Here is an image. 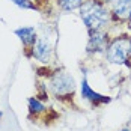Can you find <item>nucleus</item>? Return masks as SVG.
Here are the masks:
<instances>
[{"instance_id": "obj_12", "label": "nucleus", "mask_w": 131, "mask_h": 131, "mask_svg": "<svg viewBox=\"0 0 131 131\" xmlns=\"http://www.w3.org/2000/svg\"><path fill=\"white\" fill-rule=\"evenodd\" d=\"M128 26H130V29H131V15H130V18H128Z\"/></svg>"}, {"instance_id": "obj_4", "label": "nucleus", "mask_w": 131, "mask_h": 131, "mask_svg": "<svg viewBox=\"0 0 131 131\" xmlns=\"http://www.w3.org/2000/svg\"><path fill=\"white\" fill-rule=\"evenodd\" d=\"M105 3H108L110 6V15L113 20H128L131 15V0H107Z\"/></svg>"}, {"instance_id": "obj_14", "label": "nucleus", "mask_w": 131, "mask_h": 131, "mask_svg": "<svg viewBox=\"0 0 131 131\" xmlns=\"http://www.w3.org/2000/svg\"><path fill=\"white\" fill-rule=\"evenodd\" d=\"M121 131H130V130H121Z\"/></svg>"}, {"instance_id": "obj_10", "label": "nucleus", "mask_w": 131, "mask_h": 131, "mask_svg": "<svg viewBox=\"0 0 131 131\" xmlns=\"http://www.w3.org/2000/svg\"><path fill=\"white\" fill-rule=\"evenodd\" d=\"M29 110L30 113H42L45 110V105L36 98H29Z\"/></svg>"}, {"instance_id": "obj_2", "label": "nucleus", "mask_w": 131, "mask_h": 131, "mask_svg": "<svg viewBox=\"0 0 131 131\" xmlns=\"http://www.w3.org/2000/svg\"><path fill=\"white\" fill-rule=\"evenodd\" d=\"M48 88L56 98H60V100L69 98V96L72 98L74 91H75V81L66 71L60 69V71L53 72L48 81Z\"/></svg>"}, {"instance_id": "obj_6", "label": "nucleus", "mask_w": 131, "mask_h": 131, "mask_svg": "<svg viewBox=\"0 0 131 131\" xmlns=\"http://www.w3.org/2000/svg\"><path fill=\"white\" fill-rule=\"evenodd\" d=\"M51 44L44 38H36L35 44L32 45V56L42 63H48L51 59Z\"/></svg>"}, {"instance_id": "obj_3", "label": "nucleus", "mask_w": 131, "mask_h": 131, "mask_svg": "<svg viewBox=\"0 0 131 131\" xmlns=\"http://www.w3.org/2000/svg\"><path fill=\"white\" fill-rule=\"evenodd\" d=\"M105 54H107V60L110 63L115 65H124L127 63V60L130 59L131 51H130V38L128 36H119L112 41L107 48H105Z\"/></svg>"}, {"instance_id": "obj_9", "label": "nucleus", "mask_w": 131, "mask_h": 131, "mask_svg": "<svg viewBox=\"0 0 131 131\" xmlns=\"http://www.w3.org/2000/svg\"><path fill=\"white\" fill-rule=\"evenodd\" d=\"M84 2L86 0H57L59 8L63 9V11H74V9L80 8Z\"/></svg>"}, {"instance_id": "obj_1", "label": "nucleus", "mask_w": 131, "mask_h": 131, "mask_svg": "<svg viewBox=\"0 0 131 131\" xmlns=\"http://www.w3.org/2000/svg\"><path fill=\"white\" fill-rule=\"evenodd\" d=\"M80 17L83 18L88 30H101L112 18L110 11L101 0H86L80 6Z\"/></svg>"}, {"instance_id": "obj_7", "label": "nucleus", "mask_w": 131, "mask_h": 131, "mask_svg": "<svg viewBox=\"0 0 131 131\" xmlns=\"http://www.w3.org/2000/svg\"><path fill=\"white\" fill-rule=\"evenodd\" d=\"M81 96H83L84 100L91 101L93 105L105 104V103H108V101H110V98H107V96L101 95V93H96V92L92 91L86 79H83V81H81Z\"/></svg>"}, {"instance_id": "obj_13", "label": "nucleus", "mask_w": 131, "mask_h": 131, "mask_svg": "<svg viewBox=\"0 0 131 131\" xmlns=\"http://www.w3.org/2000/svg\"><path fill=\"white\" fill-rule=\"evenodd\" d=\"M130 51H131V38H130Z\"/></svg>"}, {"instance_id": "obj_8", "label": "nucleus", "mask_w": 131, "mask_h": 131, "mask_svg": "<svg viewBox=\"0 0 131 131\" xmlns=\"http://www.w3.org/2000/svg\"><path fill=\"white\" fill-rule=\"evenodd\" d=\"M15 35L23 41V44L27 47H32L36 41V32L33 27H21L15 30Z\"/></svg>"}, {"instance_id": "obj_5", "label": "nucleus", "mask_w": 131, "mask_h": 131, "mask_svg": "<svg viewBox=\"0 0 131 131\" xmlns=\"http://www.w3.org/2000/svg\"><path fill=\"white\" fill-rule=\"evenodd\" d=\"M108 35L104 32V29L101 30H89V42H88V51L89 53H100L105 51L107 45H108Z\"/></svg>"}, {"instance_id": "obj_11", "label": "nucleus", "mask_w": 131, "mask_h": 131, "mask_svg": "<svg viewBox=\"0 0 131 131\" xmlns=\"http://www.w3.org/2000/svg\"><path fill=\"white\" fill-rule=\"evenodd\" d=\"M15 5H18L20 8H24V9H35V5L30 3V0H12Z\"/></svg>"}]
</instances>
